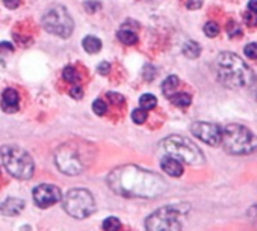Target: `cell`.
Segmentation results:
<instances>
[{"label":"cell","mask_w":257,"mask_h":231,"mask_svg":"<svg viewBox=\"0 0 257 231\" xmlns=\"http://www.w3.org/2000/svg\"><path fill=\"white\" fill-rule=\"evenodd\" d=\"M109 187L125 198H156L167 190L165 180L135 165H124L115 168L107 175Z\"/></svg>","instance_id":"1"},{"label":"cell","mask_w":257,"mask_h":231,"mask_svg":"<svg viewBox=\"0 0 257 231\" xmlns=\"http://www.w3.org/2000/svg\"><path fill=\"white\" fill-rule=\"evenodd\" d=\"M216 74L221 85L230 89L246 88L254 80L251 68L231 52H224L218 56Z\"/></svg>","instance_id":"2"},{"label":"cell","mask_w":257,"mask_h":231,"mask_svg":"<svg viewBox=\"0 0 257 231\" xmlns=\"http://www.w3.org/2000/svg\"><path fill=\"white\" fill-rule=\"evenodd\" d=\"M221 144L224 150L234 156H245L257 151V136L240 124H230L222 130Z\"/></svg>","instance_id":"3"},{"label":"cell","mask_w":257,"mask_h":231,"mask_svg":"<svg viewBox=\"0 0 257 231\" xmlns=\"http://www.w3.org/2000/svg\"><path fill=\"white\" fill-rule=\"evenodd\" d=\"M0 157L8 172L19 180H29L34 175V160L31 154L16 145H7L0 148Z\"/></svg>","instance_id":"4"},{"label":"cell","mask_w":257,"mask_h":231,"mask_svg":"<svg viewBox=\"0 0 257 231\" xmlns=\"http://www.w3.org/2000/svg\"><path fill=\"white\" fill-rule=\"evenodd\" d=\"M162 148L167 153V156L185 162L188 165H200L204 162V156L201 150L188 138L183 136H168L162 141Z\"/></svg>","instance_id":"5"},{"label":"cell","mask_w":257,"mask_h":231,"mask_svg":"<svg viewBox=\"0 0 257 231\" xmlns=\"http://www.w3.org/2000/svg\"><path fill=\"white\" fill-rule=\"evenodd\" d=\"M64 210L76 219L89 217L95 211V201L89 190L86 189H71L62 198Z\"/></svg>","instance_id":"6"},{"label":"cell","mask_w":257,"mask_h":231,"mask_svg":"<svg viewBox=\"0 0 257 231\" xmlns=\"http://www.w3.org/2000/svg\"><path fill=\"white\" fill-rule=\"evenodd\" d=\"M43 26L49 34H53L61 38H68L73 34L74 22L68 14L67 8H64L62 5H56L44 14Z\"/></svg>","instance_id":"7"},{"label":"cell","mask_w":257,"mask_h":231,"mask_svg":"<svg viewBox=\"0 0 257 231\" xmlns=\"http://www.w3.org/2000/svg\"><path fill=\"white\" fill-rule=\"evenodd\" d=\"M146 231H182L180 211L171 205L158 208L147 217Z\"/></svg>","instance_id":"8"},{"label":"cell","mask_w":257,"mask_h":231,"mask_svg":"<svg viewBox=\"0 0 257 231\" xmlns=\"http://www.w3.org/2000/svg\"><path fill=\"white\" fill-rule=\"evenodd\" d=\"M55 162L59 171L67 175H79L83 171V163L79 157L77 150L70 145H64L56 151Z\"/></svg>","instance_id":"9"},{"label":"cell","mask_w":257,"mask_h":231,"mask_svg":"<svg viewBox=\"0 0 257 231\" xmlns=\"http://www.w3.org/2000/svg\"><path fill=\"white\" fill-rule=\"evenodd\" d=\"M191 133L198 138L200 141H203L207 145L216 147L221 144V136H222V129L216 124H210V123H194L191 126Z\"/></svg>","instance_id":"10"},{"label":"cell","mask_w":257,"mask_h":231,"mask_svg":"<svg viewBox=\"0 0 257 231\" xmlns=\"http://www.w3.org/2000/svg\"><path fill=\"white\" fill-rule=\"evenodd\" d=\"M34 201L40 208H47L62 201V192L55 184H40L34 189Z\"/></svg>","instance_id":"11"},{"label":"cell","mask_w":257,"mask_h":231,"mask_svg":"<svg viewBox=\"0 0 257 231\" xmlns=\"http://www.w3.org/2000/svg\"><path fill=\"white\" fill-rule=\"evenodd\" d=\"M20 106V97L19 92L13 88H8L2 94V109L7 113H14L19 110Z\"/></svg>","instance_id":"12"},{"label":"cell","mask_w":257,"mask_h":231,"mask_svg":"<svg viewBox=\"0 0 257 231\" xmlns=\"http://www.w3.org/2000/svg\"><path fill=\"white\" fill-rule=\"evenodd\" d=\"M25 205H26V202L20 198H7L2 204H0V211L7 216H17L19 213H22Z\"/></svg>","instance_id":"13"},{"label":"cell","mask_w":257,"mask_h":231,"mask_svg":"<svg viewBox=\"0 0 257 231\" xmlns=\"http://www.w3.org/2000/svg\"><path fill=\"white\" fill-rule=\"evenodd\" d=\"M161 166H162V169H164L168 175H171V177H180V175L183 174V166H182V163H180L179 160L170 157V156H167V157L162 159Z\"/></svg>","instance_id":"14"},{"label":"cell","mask_w":257,"mask_h":231,"mask_svg":"<svg viewBox=\"0 0 257 231\" xmlns=\"http://www.w3.org/2000/svg\"><path fill=\"white\" fill-rule=\"evenodd\" d=\"M116 38L125 46H134L138 43V35L131 29H119L116 34Z\"/></svg>","instance_id":"15"},{"label":"cell","mask_w":257,"mask_h":231,"mask_svg":"<svg viewBox=\"0 0 257 231\" xmlns=\"http://www.w3.org/2000/svg\"><path fill=\"white\" fill-rule=\"evenodd\" d=\"M82 46H83V49H85L88 53L94 55V53L100 52V49H101V41H100L98 38L89 35V37H85V38H83Z\"/></svg>","instance_id":"16"},{"label":"cell","mask_w":257,"mask_h":231,"mask_svg":"<svg viewBox=\"0 0 257 231\" xmlns=\"http://www.w3.org/2000/svg\"><path fill=\"white\" fill-rule=\"evenodd\" d=\"M200 53H201V47H200L198 43H195V41H186V43L183 44V55H185L186 58L195 59V58L200 56Z\"/></svg>","instance_id":"17"},{"label":"cell","mask_w":257,"mask_h":231,"mask_svg":"<svg viewBox=\"0 0 257 231\" xmlns=\"http://www.w3.org/2000/svg\"><path fill=\"white\" fill-rule=\"evenodd\" d=\"M177 86H179V79H177V76H170V77H167L165 80H164V83H162V92L165 94V97H171L173 94H174V91L177 89Z\"/></svg>","instance_id":"18"},{"label":"cell","mask_w":257,"mask_h":231,"mask_svg":"<svg viewBox=\"0 0 257 231\" xmlns=\"http://www.w3.org/2000/svg\"><path fill=\"white\" fill-rule=\"evenodd\" d=\"M170 100H171L176 106H179V107H186V106H189V104H191V101H192L191 95H189V94H186V92H177V94H173V95L170 97Z\"/></svg>","instance_id":"19"},{"label":"cell","mask_w":257,"mask_h":231,"mask_svg":"<svg viewBox=\"0 0 257 231\" xmlns=\"http://www.w3.org/2000/svg\"><path fill=\"white\" fill-rule=\"evenodd\" d=\"M62 76H64V79H65L67 82H70V83H79V80H80V74H79L77 70H76L74 67H71V65H68V67L64 68Z\"/></svg>","instance_id":"20"},{"label":"cell","mask_w":257,"mask_h":231,"mask_svg":"<svg viewBox=\"0 0 257 231\" xmlns=\"http://www.w3.org/2000/svg\"><path fill=\"white\" fill-rule=\"evenodd\" d=\"M140 104H141V107H143L144 110L149 112L150 109L156 107L158 98H156L155 95H152V94H144V95H141V98H140Z\"/></svg>","instance_id":"21"},{"label":"cell","mask_w":257,"mask_h":231,"mask_svg":"<svg viewBox=\"0 0 257 231\" xmlns=\"http://www.w3.org/2000/svg\"><path fill=\"white\" fill-rule=\"evenodd\" d=\"M119 228H121V222L118 217L110 216V217H106L103 220V229L104 231H119Z\"/></svg>","instance_id":"22"},{"label":"cell","mask_w":257,"mask_h":231,"mask_svg":"<svg viewBox=\"0 0 257 231\" xmlns=\"http://www.w3.org/2000/svg\"><path fill=\"white\" fill-rule=\"evenodd\" d=\"M132 120L137 123V124H144L147 121V110H144L143 107L140 109H135L132 112Z\"/></svg>","instance_id":"23"},{"label":"cell","mask_w":257,"mask_h":231,"mask_svg":"<svg viewBox=\"0 0 257 231\" xmlns=\"http://www.w3.org/2000/svg\"><path fill=\"white\" fill-rule=\"evenodd\" d=\"M204 34H206L209 38L216 37V35L219 34V26H218V23H215V22H207V23L204 25Z\"/></svg>","instance_id":"24"},{"label":"cell","mask_w":257,"mask_h":231,"mask_svg":"<svg viewBox=\"0 0 257 231\" xmlns=\"http://www.w3.org/2000/svg\"><path fill=\"white\" fill-rule=\"evenodd\" d=\"M92 110H94V113H97L101 117V115H104L107 112V106H106V103L103 100H95L92 103Z\"/></svg>","instance_id":"25"},{"label":"cell","mask_w":257,"mask_h":231,"mask_svg":"<svg viewBox=\"0 0 257 231\" xmlns=\"http://www.w3.org/2000/svg\"><path fill=\"white\" fill-rule=\"evenodd\" d=\"M227 34H228L230 38H236V37L240 35V28L234 22H230L228 26H227Z\"/></svg>","instance_id":"26"},{"label":"cell","mask_w":257,"mask_h":231,"mask_svg":"<svg viewBox=\"0 0 257 231\" xmlns=\"http://www.w3.org/2000/svg\"><path fill=\"white\" fill-rule=\"evenodd\" d=\"M156 68L153 67V65H146L144 67V70H143V74H144V79L146 80H149V82H152L153 79H155V76H156Z\"/></svg>","instance_id":"27"},{"label":"cell","mask_w":257,"mask_h":231,"mask_svg":"<svg viewBox=\"0 0 257 231\" xmlns=\"http://www.w3.org/2000/svg\"><path fill=\"white\" fill-rule=\"evenodd\" d=\"M245 55L249 59H257V43H251L245 46Z\"/></svg>","instance_id":"28"},{"label":"cell","mask_w":257,"mask_h":231,"mask_svg":"<svg viewBox=\"0 0 257 231\" xmlns=\"http://www.w3.org/2000/svg\"><path fill=\"white\" fill-rule=\"evenodd\" d=\"M107 98L115 104H122L124 103V97L121 94H116V92H107Z\"/></svg>","instance_id":"29"},{"label":"cell","mask_w":257,"mask_h":231,"mask_svg":"<svg viewBox=\"0 0 257 231\" xmlns=\"http://www.w3.org/2000/svg\"><path fill=\"white\" fill-rule=\"evenodd\" d=\"M70 95L76 100H80L83 97V89L80 86H73L71 91H70Z\"/></svg>","instance_id":"30"},{"label":"cell","mask_w":257,"mask_h":231,"mask_svg":"<svg viewBox=\"0 0 257 231\" xmlns=\"http://www.w3.org/2000/svg\"><path fill=\"white\" fill-rule=\"evenodd\" d=\"M97 71H98L100 74L106 76V74L110 71V64H109V62H106V61H104V62H101V64L97 67Z\"/></svg>","instance_id":"31"},{"label":"cell","mask_w":257,"mask_h":231,"mask_svg":"<svg viewBox=\"0 0 257 231\" xmlns=\"http://www.w3.org/2000/svg\"><path fill=\"white\" fill-rule=\"evenodd\" d=\"M4 4H5L7 8L16 10V8H19V5H20V0H4Z\"/></svg>","instance_id":"32"},{"label":"cell","mask_w":257,"mask_h":231,"mask_svg":"<svg viewBox=\"0 0 257 231\" xmlns=\"http://www.w3.org/2000/svg\"><path fill=\"white\" fill-rule=\"evenodd\" d=\"M203 5V0H188V8L189 10H198Z\"/></svg>","instance_id":"33"},{"label":"cell","mask_w":257,"mask_h":231,"mask_svg":"<svg viewBox=\"0 0 257 231\" xmlns=\"http://www.w3.org/2000/svg\"><path fill=\"white\" fill-rule=\"evenodd\" d=\"M85 10L89 11V13H94V11L100 10V4H97V2H88V4H85Z\"/></svg>","instance_id":"34"},{"label":"cell","mask_w":257,"mask_h":231,"mask_svg":"<svg viewBox=\"0 0 257 231\" xmlns=\"http://www.w3.org/2000/svg\"><path fill=\"white\" fill-rule=\"evenodd\" d=\"M248 10L252 13H257V0H249L248 2Z\"/></svg>","instance_id":"35"},{"label":"cell","mask_w":257,"mask_h":231,"mask_svg":"<svg viewBox=\"0 0 257 231\" xmlns=\"http://www.w3.org/2000/svg\"><path fill=\"white\" fill-rule=\"evenodd\" d=\"M255 94H257V80H255Z\"/></svg>","instance_id":"36"}]
</instances>
